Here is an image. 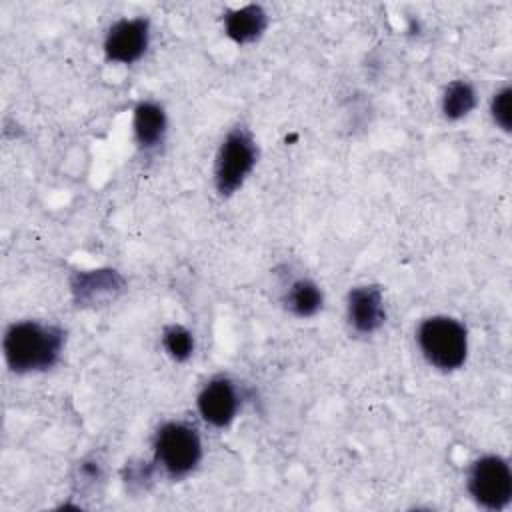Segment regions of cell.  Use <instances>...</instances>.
Listing matches in <instances>:
<instances>
[{"mask_svg":"<svg viewBox=\"0 0 512 512\" xmlns=\"http://www.w3.org/2000/svg\"><path fill=\"white\" fill-rule=\"evenodd\" d=\"M124 280L114 270H90L76 274L72 292L78 302H100L102 296H114L122 290Z\"/></svg>","mask_w":512,"mask_h":512,"instance_id":"8fae6325","label":"cell"},{"mask_svg":"<svg viewBox=\"0 0 512 512\" xmlns=\"http://www.w3.org/2000/svg\"><path fill=\"white\" fill-rule=\"evenodd\" d=\"M510 98H512V90L508 86L500 88L494 98H492V104H490V112H492V118L494 122L504 130V132H510L512 128V104H510Z\"/></svg>","mask_w":512,"mask_h":512,"instance_id":"9a60e30c","label":"cell"},{"mask_svg":"<svg viewBox=\"0 0 512 512\" xmlns=\"http://www.w3.org/2000/svg\"><path fill=\"white\" fill-rule=\"evenodd\" d=\"M348 322L354 328V332L370 336L374 334L386 320V308H384V296L380 286L364 284L356 286L348 294Z\"/></svg>","mask_w":512,"mask_h":512,"instance_id":"ba28073f","label":"cell"},{"mask_svg":"<svg viewBox=\"0 0 512 512\" xmlns=\"http://www.w3.org/2000/svg\"><path fill=\"white\" fill-rule=\"evenodd\" d=\"M476 106V92L470 82L454 80L444 88L442 112L448 120H460L468 116Z\"/></svg>","mask_w":512,"mask_h":512,"instance_id":"4fadbf2b","label":"cell"},{"mask_svg":"<svg viewBox=\"0 0 512 512\" xmlns=\"http://www.w3.org/2000/svg\"><path fill=\"white\" fill-rule=\"evenodd\" d=\"M286 308L298 318H310L322 308V290L308 278L294 280L286 290Z\"/></svg>","mask_w":512,"mask_h":512,"instance_id":"7c38bea8","label":"cell"},{"mask_svg":"<svg viewBox=\"0 0 512 512\" xmlns=\"http://www.w3.org/2000/svg\"><path fill=\"white\" fill-rule=\"evenodd\" d=\"M154 460L170 478H184L202 460V440L186 422H166L154 434Z\"/></svg>","mask_w":512,"mask_h":512,"instance_id":"3957f363","label":"cell"},{"mask_svg":"<svg viewBox=\"0 0 512 512\" xmlns=\"http://www.w3.org/2000/svg\"><path fill=\"white\" fill-rule=\"evenodd\" d=\"M134 136L142 150H154L166 136V112L156 102H140L134 108Z\"/></svg>","mask_w":512,"mask_h":512,"instance_id":"30bf717a","label":"cell"},{"mask_svg":"<svg viewBox=\"0 0 512 512\" xmlns=\"http://www.w3.org/2000/svg\"><path fill=\"white\" fill-rule=\"evenodd\" d=\"M466 486L478 506L486 510H502L512 498L510 464L496 454L480 456L468 470Z\"/></svg>","mask_w":512,"mask_h":512,"instance_id":"5b68a950","label":"cell"},{"mask_svg":"<svg viewBox=\"0 0 512 512\" xmlns=\"http://www.w3.org/2000/svg\"><path fill=\"white\" fill-rule=\"evenodd\" d=\"M150 42V24L146 18H122L114 22L104 38V54L110 62L132 64L140 60Z\"/></svg>","mask_w":512,"mask_h":512,"instance_id":"8992f818","label":"cell"},{"mask_svg":"<svg viewBox=\"0 0 512 512\" xmlns=\"http://www.w3.org/2000/svg\"><path fill=\"white\" fill-rule=\"evenodd\" d=\"M268 26V14L260 4H246L224 16V32L236 44L256 42Z\"/></svg>","mask_w":512,"mask_h":512,"instance_id":"9c48e42d","label":"cell"},{"mask_svg":"<svg viewBox=\"0 0 512 512\" xmlns=\"http://www.w3.org/2000/svg\"><path fill=\"white\" fill-rule=\"evenodd\" d=\"M258 148L252 134L244 126L232 128L216 154L214 186L220 196H232L254 170Z\"/></svg>","mask_w":512,"mask_h":512,"instance_id":"277c9868","label":"cell"},{"mask_svg":"<svg viewBox=\"0 0 512 512\" xmlns=\"http://www.w3.org/2000/svg\"><path fill=\"white\" fill-rule=\"evenodd\" d=\"M66 334L62 328L38 320H22L4 334V358L12 372L30 374L50 370L62 356Z\"/></svg>","mask_w":512,"mask_h":512,"instance_id":"6da1fadb","label":"cell"},{"mask_svg":"<svg viewBox=\"0 0 512 512\" xmlns=\"http://www.w3.org/2000/svg\"><path fill=\"white\" fill-rule=\"evenodd\" d=\"M198 412L214 428L228 426L240 408L236 384L226 376H216L204 384L198 394Z\"/></svg>","mask_w":512,"mask_h":512,"instance_id":"52a82bcc","label":"cell"},{"mask_svg":"<svg viewBox=\"0 0 512 512\" xmlns=\"http://www.w3.org/2000/svg\"><path fill=\"white\" fill-rule=\"evenodd\" d=\"M162 346L172 360L186 362L194 352V336L180 324H168L162 330Z\"/></svg>","mask_w":512,"mask_h":512,"instance_id":"5bb4252c","label":"cell"},{"mask_svg":"<svg viewBox=\"0 0 512 512\" xmlns=\"http://www.w3.org/2000/svg\"><path fill=\"white\" fill-rule=\"evenodd\" d=\"M416 340L422 356L442 372L458 370L468 356L466 326L452 316H430L420 322Z\"/></svg>","mask_w":512,"mask_h":512,"instance_id":"7a4b0ae2","label":"cell"}]
</instances>
